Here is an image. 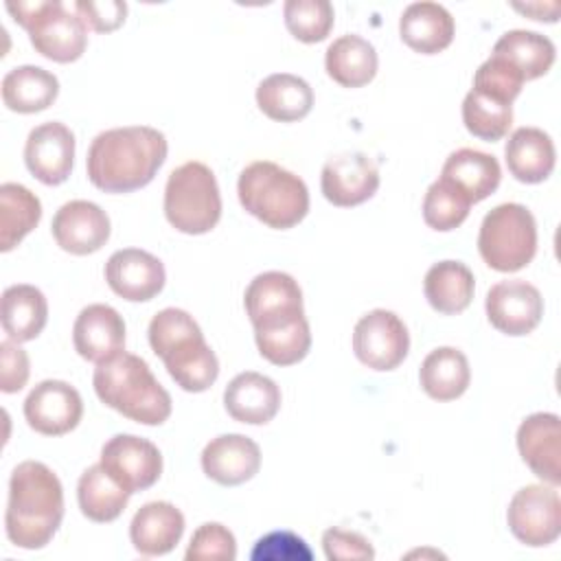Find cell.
<instances>
[{
	"mask_svg": "<svg viewBox=\"0 0 561 561\" xmlns=\"http://www.w3.org/2000/svg\"><path fill=\"white\" fill-rule=\"evenodd\" d=\"M167 138L147 125L101 131L85 158L90 182L105 193H131L147 186L167 160Z\"/></svg>",
	"mask_w": 561,
	"mask_h": 561,
	"instance_id": "obj_1",
	"label": "cell"
},
{
	"mask_svg": "<svg viewBox=\"0 0 561 561\" xmlns=\"http://www.w3.org/2000/svg\"><path fill=\"white\" fill-rule=\"evenodd\" d=\"M64 519V489L59 478L39 460L20 462L9 478L4 530L13 546L44 548Z\"/></svg>",
	"mask_w": 561,
	"mask_h": 561,
	"instance_id": "obj_2",
	"label": "cell"
},
{
	"mask_svg": "<svg viewBox=\"0 0 561 561\" xmlns=\"http://www.w3.org/2000/svg\"><path fill=\"white\" fill-rule=\"evenodd\" d=\"M151 351L164 362L171 379L186 392H204L219 377V362L199 324L184 309L167 307L149 322Z\"/></svg>",
	"mask_w": 561,
	"mask_h": 561,
	"instance_id": "obj_3",
	"label": "cell"
},
{
	"mask_svg": "<svg viewBox=\"0 0 561 561\" xmlns=\"http://www.w3.org/2000/svg\"><path fill=\"white\" fill-rule=\"evenodd\" d=\"M92 383L107 408L136 423L162 425L171 416V394L138 355L123 351L96 364Z\"/></svg>",
	"mask_w": 561,
	"mask_h": 561,
	"instance_id": "obj_4",
	"label": "cell"
},
{
	"mask_svg": "<svg viewBox=\"0 0 561 561\" xmlns=\"http://www.w3.org/2000/svg\"><path fill=\"white\" fill-rule=\"evenodd\" d=\"M239 202L274 230L294 228L309 213V188L291 171L270 160L248 164L237 182Z\"/></svg>",
	"mask_w": 561,
	"mask_h": 561,
	"instance_id": "obj_5",
	"label": "cell"
},
{
	"mask_svg": "<svg viewBox=\"0 0 561 561\" xmlns=\"http://www.w3.org/2000/svg\"><path fill=\"white\" fill-rule=\"evenodd\" d=\"M13 20L26 28L33 48L57 64L77 61L88 46V28L61 0L7 2Z\"/></svg>",
	"mask_w": 561,
	"mask_h": 561,
	"instance_id": "obj_6",
	"label": "cell"
},
{
	"mask_svg": "<svg viewBox=\"0 0 561 561\" xmlns=\"http://www.w3.org/2000/svg\"><path fill=\"white\" fill-rule=\"evenodd\" d=\"M164 215L184 234L210 232L221 217V195L215 173L197 160L169 173L164 186Z\"/></svg>",
	"mask_w": 561,
	"mask_h": 561,
	"instance_id": "obj_7",
	"label": "cell"
},
{
	"mask_svg": "<svg viewBox=\"0 0 561 561\" xmlns=\"http://www.w3.org/2000/svg\"><path fill=\"white\" fill-rule=\"evenodd\" d=\"M478 250L495 272H517L537 252V221L524 204H500L480 224Z\"/></svg>",
	"mask_w": 561,
	"mask_h": 561,
	"instance_id": "obj_8",
	"label": "cell"
},
{
	"mask_svg": "<svg viewBox=\"0 0 561 561\" xmlns=\"http://www.w3.org/2000/svg\"><path fill=\"white\" fill-rule=\"evenodd\" d=\"M506 522L517 541L543 548L561 535V500L554 486L526 484L508 504Z\"/></svg>",
	"mask_w": 561,
	"mask_h": 561,
	"instance_id": "obj_9",
	"label": "cell"
},
{
	"mask_svg": "<svg viewBox=\"0 0 561 561\" xmlns=\"http://www.w3.org/2000/svg\"><path fill=\"white\" fill-rule=\"evenodd\" d=\"M243 305L254 331L278 329L305 318L302 291L296 278L276 270L250 280Z\"/></svg>",
	"mask_w": 561,
	"mask_h": 561,
	"instance_id": "obj_10",
	"label": "cell"
},
{
	"mask_svg": "<svg viewBox=\"0 0 561 561\" xmlns=\"http://www.w3.org/2000/svg\"><path fill=\"white\" fill-rule=\"evenodd\" d=\"M353 351L373 370H394L410 351L408 327L394 311L373 309L353 329Z\"/></svg>",
	"mask_w": 561,
	"mask_h": 561,
	"instance_id": "obj_11",
	"label": "cell"
},
{
	"mask_svg": "<svg viewBox=\"0 0 561 561\" xmlns=\"http://www.w3.org/2000/svg\"><path fill=\"white\" fill-rule=\"evenodd\" d=\"M101 465L131 495L158 482L162 473V454L142 436L116 434L103 445Z\"/></svg>",
	"mask_w": 561,
	"mask_h": 561,
	"instance_id": "obj_12",
	"label": "cell"
},
{
	"mask_svg": "<svg viewBox=\"0 0 561 561\" xmlns=\"http://www.w3.org/2000/svg\"><path fill=\"white\" fill-rule=\"evenodd\" d=\"M83 401L75 386L61 379L39 381L24 399V419L44 436H61L79 425Z\"/></svg>",
	"mask_w": 561,
	"mask_h": 561,
	"instance_id": "obj_13",
	"label": "cell"
},
{
	"mask_svg": "<svg viewBox=\"0 0 561 561\" xmlns=\"http://www.w3.org/2000/svg\"><path fill=\"white\" fill-rule=\"evenodd\" d=\"M489 322L504 335L530 333L543 316V298L539 289L524 278L495 283L484 300Z\"/></svg>",
	"mask_w": 561,
	"mask_h": 561,
	"instance_id": "obj_14",
	"label": "cell"
},
{
	"mask_svg": "<svg viewBox=\"0 0 561 561\" xmlns=\"http://www.w3.org/2000/svg\"><path fill=\"white\" fill-rule=\"evenodd\" d=\"M24 162L42 184H64L75 162V134L59 121L33 127L24 145Z\"/></svg>",
	"mask_w": 561,
	"mask_h": 561,
	"instance_id": "obj_15",
	"label": "cell"
},
{
	"mask_svg": "<svg viewBox=\"0 0 561 561\" xmlns=\"http://www.w3.org/2000/svg\"><path fill=\"white\" fill-rule=\"evenodd\" d=\"M322 195L340 208L368 202L379 188V169L362 151L329 158L320 175Z\"/></svg>",
	"mask_w": 561,
	"mask_h": 561,
	"instance_id": "obj_16",
	"label": "cell"
},
{
	"mask_svg": "<svg viewBox=\"0 0 561 561\" xmlns=\"http://www.w3.org/2000/svg\"><path fill=\"white\" fill-rule=\"evenodd\" d=\"M105 280L116 296L129 302H145L162 291L167 272L162 261L151 252L123 248L107 259Z\"/></svg>",
	"mask_w": 561,
	"mask_h": 561,
	"instance_id": "obj_17",
	"label": "cell"
},
{
	"mask_svg": "<svg viewBox=\"0 0 561 561\" xmlns=\"http://www.w3.org/2000/svg\"><path fill=\"white\" fill-rule=\"evenodd\" d=\"M57 245L70 254L85 256L101 250L110 239L107 213L88 199L66 202L50 224Z\"/></svg>",
	"mask_w": 561,
	"mask_h": 561,
	"instance_id": "obj_18",
	"label": "cell"
},
{
	"mask_svg": "<svg viewBox=\"0 0 561 561\" xmlns=\"http://www.w3.org/2000/svg\"><path fill=\"white\" fill-rule=\"evenodd\" d=\"M517 449L530 471L543 482H561V421L552 412H535L517 427Z\"/></svg>",
	"mask_w": 561,
	"mask_h": 561,
	"instance_id": "obj_19",
	"label": "cell"
},
{
	"mask_svg": "<svg viewBox=\"0 0 561 561\" xmlns=\"http://www.w3.org/2000/svg\"><path fill=\"white\" fill-rule=\"evenodd\" d=\"M75 351L94 364H103L125 351V320L110 305H88L72 327Z\"/></svg>",
	"mask_w": 561,
	"mask_h": 561,
	"instance_id": "obj_20",
	"label": "cell"
},
{
	"mask_svg": "<svg viewBox=\"0 0 561 561\" xmlns=\"http://www.w3.org/2000/svg\"><path fill=\"white\" fill-rule=\"evenodd\" d=\"M204 473L221 486H237L252 480L261 469L259 445L243 434H221L202 451Z\"/></svg>",
	"mask_w": 561,
	"mask_h": 561,
	"instance_id": "obj_21",
	"label": "cell"
},
{
	"mask_svg": "<svg viewBox=\"0 0 561 561\" xmlns=\"http://www.w3.org/2000/svg\"><path fill=\"white\" fill-rule=\"evenodd\" d=\"M226 412L248 425H265L270 423L280 408V388L274 379L245 370L232 377V381L224 390Z\"/></svg>",
	"mask_w": 561,
	"mask_h": 561,
	"instance_id": "obj_22",
	"label": "cell"
},
{
	"mask_svg": "<svg viewBox=\"0 0 561 561\" xmlns=\"http://www.w3.org/2000/svg\"><path fill=\"white\" fill-rule=\"evenodd\" d=\"M184 535V515L171 502H147L129 524V539L142 557L171 552Z\"/></svg>",
	"mask_w": 561,
	"mask_h": 561,
	"instance_id": "obj_23",
	"label": "cell"
},
{
	"mask_svg": "<svg viewBox=\"0 0 561 561\" xmlns=\"http://www.w3.org/2000/svg\"><path fill=\"white\" fill-rule=\"evenodd\" d=\"M456 33L451 13L438 2H412L399 20V35L408 48L421 55L445 50Z\"/></svg>",
	"mask_w": 561,
	"mask_h": 561,
	"instance_id": "obj_24",
	"label": "cell"
},
{
	"mask_svg": "<svg viewBox=\"0 0 561 561\" xmlns=\"http://www.w3.org/2000/svg\"><path fill=\"white\" fill-rule=\"evenodd\" d=\"M506 167L511 175L524 184H539L552 171L557 151L552 138L539 127L515 129L504 147Z\"/></svg>",
	"mask_w": 561,
	"mask_h": 561,
	"instance_id": "obj_25",
	"label": "cell"
},
{
	"mask_svg": "<svg viewBox=\"0 0 561 561\" xmlns=\"http://www.w3.org/2000/svg\"><path fill=\"white\" fill-rule=\"evenodd\" d=\"M440 180L456 186L471 204L486 199L502 180V169L495 156L462 147L447 156Z\"/></svg>",
	"mask_w": 561,
	"mask_h": 561,
	"instance_id": "obj_26",
	"label": "cell"
},
{
	"mask_svg": "<svg viewBox=\"0 0 561 561\" xmlns=\"http://www.w3.org/2000/svg\"><path fill=\"white\" fill-rule=\"evenodd\" d=\"M256 105L272 121L294 123L311 112L313 90L298 75L274 72L259 83Z\"/></svg>",
	"mask_w": 561,
	"mask_h": 561,
	"instance_id": "obj_27",
	"label": "cell"
},
{
	"mask_svg": "<svg viewBox=\"0 0 561 561\" xmlns=\"http://www.w3.org/2000/svg\"><path fill=\"white\" fill-rule=\"evenodd\" d=\"M59 81L39 66H15L2 77V101L11 112L35 114L55 103Z\"/></svg>",
	"mask_w": 561,
	"mask_h": 561,
	"instance_id": "obj_28",
	"label": "cell"
},
{
	"mask_svg": "<svg viewBox=\"0 0 561 561\" xmlns=\"http://www.w3.org/2000/svg\"><path fill=\"white\" fill-rule=\"evenodd\" d=\"M377 50L359 35L333 39L324 55L327 75L342 88H362L377 75Z\"/></svg>",
	"mask_w": 561,
	"mask_h": 561,
	"instance_id": "obj_29",
	"label": "cell"
},
{
	"mask_svg": "<svg viewBox=\"0 0 561 561\" xmlns=\"http://www.w3.org/2000/svg\"><path fill=\"white\" fill-rule=\"evenodd\" d=\"M419 381L434 401H454L469 388V359L454 346H438L423 359Z\"/></svg>",
	"mask_w": 561,
	"mask_h": 561,
	"instance_id": "obj_30",
	"label": "cell"
},
{
	"mask_svg": "<svg viewBox=\"0 0 561 561\" xmlns=\"http://www.w3.org/2000/svg\"><path fill=\"white\" fill-rule=\"evenodd\" d=\"M476 280L471 270L460 261L434 263L423 280V291L430 307L438 313L454 316L471 305Z\"/></svg>",
	"mask_w": 561,
	"mask_h": 561,
	"instance_id": "obj_31",
	"label": "cell"
},
{
	"mask_svg": "<svg viewBox=\"0 0 561 561\" xmlns=\"http://www.w3.org/2000/svg\"><path fill=\"white\" fill-rule=\"evenodd\" d=\"M48 320L46 296L35 285H11L2 291V329L13 342L35 340Z\"/></svg>",
	"mask_w": 561,
	"mask_h": 561,
	"instance_id": "obj_32",
	"label": "cell"
},
{
	"mask_svg": "<svg viewBox=\"0 0 561 561\" xmlns=\"http://www.w3.org/2000/svg\"><path fill=\"white\" fill-rule=\"evenodd\" d=\"M493 57L508 61L524 81L543 77L554 64V44L535 31L513 28L506 31L493 46Z\"/></svg>",
	"mask_w": 561,
	"mask_h": 561,
	"instance_id": "obj_33",
	"label": "cell"
},
{
	"mask_svg": "<svg viewBox=\"0 0 561 561\" xmlns=\"http://www.w3.org/2000/svg\"><path fill=\"white\" fill-rule=\"evenodd\" d=\"M77 500L81 513L99 524L114 522L127 506L129 493L103 469V465L88 467L77 482Z\"/></svg>",
	"mask_w": 561,
	"mask_h": 561,
	"instance_id": "obj_34",
	"label": "cell"
},
{
	"mask_svg": "<svg viewBox=\"0 0 561 561\" xmlns=\"http://www.w3.org/2000/svg\"><path fill=\"white\" fill-rule=\"evenodd\" d=\"M42 219V202L26 186H0V250L11 252Z\"/></svg>",
	"mask_w": 561,
	"mask_h": 561,
	"instance_id": "obj_35",
	"label": "cell"
},
{
	"mask_svg": "<svg viewBox=\"0 0 561 561\" xmlns=\"http://www.w3.org/2000/svg\"><path fill=\"white\" fill-rule=\"evenodd\" d=\"M462 123L476 138L495 142L504 138L513 125V105L471 90L462 101Z\"/></svg>",
	"mask_w": 561,
	"mask_h": 561,
	"instance_id": "obj_36",
	"label": "cell"
},
{
	"mask_svg": "<svg viewBox=\"0 0 561 561\" xmlns=\"http://www.w3.org/2000/svg\"><path fill=\"white\" fill-rule=\"evenodd\" d=\"M254 340L259 353L274 366L298 364L300 359L307 357L311 348V331L307 318H300L278 329L254 331Z\"/></svg>",
	"mask_w": 561,
	"mask_h": 561,
	"instance_id": "obj_37",
	"label": "cell"
},
{
	"mask_svg": "<svg viewBox=\"0 0 561 561\" xmlns=\"http://www.w3.org/2000/svg\"><path fill=\"white\" fill-rule=\"evenodd\" d=\"M283 15L287 31L305 44L327 39L335 20L333 4L329 0H287Z\"/></svg>",
	"mask_w": 561,
	"mask_h": 561,
	"instance_id": "obj_38",
	"label": "cell"
},
{
	"mask_svg": "<svg viewBox=\"0 0 561 561\" xmlns=\"http://www.w3.org/2000/svg\"><path fill=\"white\" fill-rule=\"evenodd\" d=\"M471 202L449 182L436 180L430 184L423 197V219L430 228L438 232H449L458 228L469 217Z\"/></svg>",
	"mask_w": 561,
	"mask_h": 561,
	"instance_id": "obj_39",
	"label": "cell"
},
{
	"mask_svg": "<svg viewBox=\"0 0 561 561\" xmlns=\"http://www.w3.org/2000/svg\"><path fill=\"white\" fill-rule=\"evenodd\" d=\"M522 85H524V77L508 61L493 55L476 70V77H473L476 92L508 105L519 96Z\"/></svg>",
	"mask_w": 561,
	"mask_h": 561,
	"instance_id": "obj_40",
	"label": "cell"
},
{
	"mask_svg": "<svg viewBox=\"0 0 561 561\" xmlns=\"http://www.w3.org/2000/svg\"><path fill=\"white\" fill-rule=\"evenodd\" d=\"M184 557L186 561H234V535L219 522H206L193 533Z\"/></svg>",
	"mask_w": 561,
	"mask_h": 561,
	"instance_id": "obj_41",
	"label": "cell"
},
{
	"mask_svg": "<svg viewBox=\"0 0 561 561\" xmlns=\"http://www.w3.org/2000/svg\"><path fill=\"white\" fill-rule=\"evenodd\" d=\"M250 559L252 561H309L313 559V552L305 543V539L294 535L291 530H274L263 535L254 543Z\"/></svg>",
	"mask_w": 561,
	"mask_h": 561,
	"instance_id": "obj_42",
	"label": "cell"
},
{
	"mask_svg": "<svg viewBox=\"0 0 561 561\" xmlns=\"http://www.w3.org/2000/svg\"><path fill=\"white\" fill-rule=\"evenodd\" d=\"M75 13L81 18L85 28L96 33H110L116 31L127 15V4L121 0H77L72 4Z\"/></svg>",
	"mask_w": 561,
	"mask_h": 561,
	"instance_id": "obj_43",
	"label": "cell"
},
{
	"mask_svg": "<svg viewBox=\"0 0 561 561\" xmlns=\"http://www.w3.org/2000/svg\"><path fill=\"white\" fill-rule=\"evenodd\" d=\"M322 548L329 561H348V559H375L370 541L353 530L327 528L322 533Z\"/></svg>",
	"mask_w": 561,
	"mask_h": 561,
	"instance_id": "obj_44",
	"label": "cell"
},
{
	"mask_svg": "<svg viewBox=\"0 0 561 561\" xmlns=\"http://www.w3.org/2000/svg\"><path fill=\"white\" fill-rule=\"evenodd\" d=\"M0 390L11 394L26 386L28 381V355L13 340L0 342Z\"/></svg>",
	"mask_w": 561,
	"mask_h": 561,
	"instance_id": "obj_45",
	"label": "cell"
}]
</instances>
